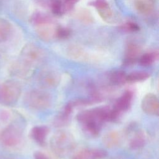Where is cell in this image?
<instances>
[{"instance_id":"1","label":"cell","mask_w":159,"mask_h":159,"mask_svg":"<svg viewBox=\"0 0 159 159\" xmlns=\"http://www.w3.org/2000/svg\"><path fill=\"white\" fill-rule=\"evenodd\" d=\"M111 109L107 106L86 109L79 112L76 119L86 132L96 136L99 134L103 123L109 121Z\"/></svg>"},{"instance_id":"2","label":"cell","mask_w":159,"mask_h":159,"mask_svg":"<svg viewBox=\"0 0 159 159\" xmlns=\"http://www.w3.org/2000/svg\"><path fill=\"white\" fill-rule=\"evenodd\" d=\"M50 146L54 154L60 157H65L75 148V140L70 132L59 130L52 137Z\"/></svg>"},{"instance_id":"3","label":"cell","mask_w":159,"mask_h":159,"mask_svg":"<svg viewBox=\"0 0 159 159\" xmlns=\"http://www.w3.org/2000/svg\"><path fill=\"white\" fill-rule=\"evenodd\" d=\"M25 101L30 109L43 111L51 106L52 98V96L45 91L34 89L26 94Z\"/></svg>"},{"instance_id":"4","label":"cell","mask_w":159,"mask_h":159,"mask_svg":"<svg viewBox=\"0 0 159 159\" xmlns=\"http://www.w3.org/2000/svg\"><path fill=\"white\" fill-rule=\"evenodd\" d=\"M21 94L20 85L14 80H7L0 84V103L12 105L16 102Z\"/></svg>"},{"instance_id":"5","label":"cell","mask_w":159,"mask_h":159,"mask_svg":"<svg viewBox=\"0 0 159 159\" xmlns=\"http://www.w3.org/2000/svg\"><path fill=\"white\" fill-rule=\"evenodd\" d=\"M43 58L44 53L39 47L33 43H28L22 48L19 61L26 66L33 68L40 63Z\"/></svg>"},{"instance_id":"6","label":"cell","mask_w":159,"mask_h":159,"mask_svg":"<svg viewBox=\"0 0 159 159\" xmlns=\"http://www.w3.org/2000/svg\"><path fill=\"white\" fill-rule=\"evenodd\" d=\"M22 134V130L19 126L9 125L0 133V142L6 147H16L21 142Z\"/></svg>"},{"instance_id":"7","label":"cell","mask_w":159,"mask_h":159,"mask_svg":"<svg viewBox=\"0 0 159 159\" xmlns=\"http://www.w3.org/2000/svg\"><path fill=\"white\" fill-rule=\"evenodd\" d=\"M141 107L147 114L157 116L159 114V102L157 96L153 93L147 94L142 100Z\"/></svg>"},{"instance_id":"8","label":"cell","mask_w":159,"mask_h":159,"mask_svg":"<svg viewBox=\"0 0 159 159\" xmlns=\"http://www.w3.org/2000/svg\"><path fill=\"white\" fill-rule=\"evenodd\" d=\"M38 81L40 86L43 88H53L60 83V76L54 71H43L39 75Z\"/></svg>"},{"instance_id":"9","label":"cell","mask_w":159,"mask_h":159,"mask_svg":"<svg viewBox=\"0 0 159 159\" xmlns=\"http://www.w3.org/2000/svg\"><path fill=\"white\" fill-rule=\"evenodd\" d=\"M134 93L130 90L125 91L116 101L112 109L119 115L129 109L132 105Z\"/></svg>"},{"instance_id":"10","label":"cell","mask_w":159,"mask_h":159,"mask_svg":"<svg viewBox=\"0 0 159 159\" xmlns=\"http://www.w3.org/2000/svg\"><path fill=\"white\" fill-rule=\"evenodd\" d=\"M107 155L106 151L101 148H84L76 152L71 159H103Z\"/></svg>"},{"instance_id":"11","label":"cell","mask_w":159,"mask_h":159,"mask_svg":"<svg viewBox=\"0 0 159 159\" xmlns=\"http://www.w3.org/2000/svg\"><path fill=\"white\" fill-rule=\"evenodd\" d=\"M36 32L42 40L49 41L55 38V32L57 27H55L52 21L35 25Z\"/></svg>"},{"instance_id":"12","label":"cell","mask_w":159,"mask_h":159,"mask_svg":"<svg viewBox=\"0 0 159 159\" xmlns=\"http://www.w3.org/2000/svg\"><path fill=\"white\" fill-rule=\"evenodd\" d=\"M141 52L140 46L135 42H129L127 46L125 57L124 59V65L130 66L135 64L139 60V55Z\"/></svg>"},{"instance_id":"13","label":"cell","mask_w":159,"mask_h":159,"mask_svg":"<svg viewBox=\"0 0 159 159\" xmlns=\"http://www.w3.org/2000/svg\"><path fill=\"white\" fill-rule=\"evenodd\" d=\"M90 5L95 7L100 17L106 22H109L113 18V12L106 0H96L90 2Z\"/></svg>"},{"instance_id":"14","label":"cell","mask_w":159,"mask_h":159,"mask_svg":"<svg viewBox=\"0 0 159 159\" xmlns=\"http://www.w3.org/2000/svg\"><path fill=\"white\" fill-rule=\"evenodd\" d=\"M74 108L75 107L73 106L71 101L67 103L64 106L61 111L55 118L53 121L54 125L57 127H63L66 125L70 120L71 115Z\"/></svg>"},{"instance_id":"15","label":"cell","mask_w":159,"mask_h":159,"mask_svg":"<svg viewBox=\"0 0 159 159\" xmlns=\"http://www.w3.org/2000/svg\"><path fill=\"white\" fill-rule=\"evenodd\" d=\"M49 132V129L45 125L34 126L30 131L32 139L39 145H43Z\"/></svg>"},{"instance_id":"16","label":"cell","mask_w":159,"mask_h":159,"mask_svg":"<svg viewBox=\"0 0 159 159\" xmlns=\"http://www.w3.org/2000/svg\"><path fill=\"white\" fill-rule=\"evenodd\" d=\"M134 6L141 14L149 15L153 12L156 6V0H135Z\"/></svg>"},{"instance_id":"17","label":"cell","mask_w":159,"mask_h":159,"mask_svg":"<svg viewBox=\"0 0 159 159\" xmlns=\"http://www.w3.org/2000/svg\"><path fill=\"white\" fill-rule=\"evenodd\" d=\"M102 142L107 148H116L120 145L122 137L117 131H110L104 135Z\"/></svg>"},{"instance_id":"18","label":"cell","mask_w":159,"mask_h":159,"mask_svg":"<svg viewBox=\"0 0 159 159\" xmlns=\"http://www.w3.org/2000/svg\"><path fill=\"white\" fill-rule=\"evenodd\" d=\"M13 32L12 24L7 20L0 18V44L7 42Z\"/></svg>"},{"instance_id":"19","label":"cell","mask_w":159,"mask_h":159,"mask_svg":"<svg viewBox=\"0 0 159 159\" xmlns=\"http://www.w3.org/2000/svg\"><path fill=\"white\" fill-rule=\"evenodd\" d=\"M146 142V138L142 130L136 131L129 141V147L133 150H137L142 148Z\"/></svg>"},{"instance_id":"20","label":"cell","mask_w":159,"mask_h":159,"mask_svg":"<svg viewBox=\"0 0 159 159\" xmlns=\"http://www.w3.org/2000/svg\"><path fill=\"white\" fill-rule=\"evenodd\" d=\"M127 74L122 70H116L111 73L109 75L110 83L116 86H120L127 83Z\"/></svg>"},{"instance_id":"21","label":"cell","mask_w":159,"mask_h":159,"mask_svg":"<svg viewBox=\"0 0 159 159\" xmlns=\"http://www.w3.org/2000/svg\"><path fill=\"white\" fill-rule=\"evenodd\" d=\"M159 57L158 51H153L147 52L139 57V61L140 65L143 66H148L152 65Z\"/></svg>"},{"instance_id":"22","label":"cell","mask_w":159,"mask_h":159,"mask_svg":"<svg viewBox=\"0 0 159 159\" xmlns=\"http://www.w3.org/2000/svg\"><path fill=\"white\" fill-rule=\"evenodd\" d=\"M150 78V74L145 71H135L127 75V82L137 83L143 81Z\"/></svg>"},{"instance_id":"23","label":"cell","mask_w":159,"mask_h":159,"mask_svg":"<svg viewBox=\"0 0 159 159\" xmlns=\"http://www.w3.org/2000/svg\"><path fill=\"white\" fill-rule=\"evenodd\" d=\"M30 20L31 22V23L35 25H39V24H42L43 23H46V22H48L50 21H52L50 19V17H49L48 16H47L45 14H43L42 13L40 12H36L34 13L30 17Z\"/></svg>"},{"instance_id":"24","label":"cell","mask_w":159,"mask_h":159,"mask_svg":"<svg viewBox=\"0 0 159 159\" xmlns=\"http://www.w3.org/2000/svg\"><path fill=\"white\" fill-rule=\"evenodd\" d=\"M51 9L55 16H61L65 12L61 0H54L51 4Z\"/></svg>"},{"instance_id":"25","label":"cell","mask_w":159,"mask_h":159,"mask_svg":"<svg viewBox=\"0 0 159 159\" xmlns=\"http://www.w3.org/2000/svg\"><path fill=\"white\" fill-rule=\"evenodd\" d=\"M120 29L125 32H136L140 30L139 25L132 21H128L120 25Z\"/></svg>"},{"instance_id":"26","label":"cell","mask_w":159,"mask_h":159,"mask_svg":"<svg viewBox=\"0 0 159 159\" xmlns=\"http://www.w3.org/2000/svg\"><path fill=\"white\" fill-rule=\"evenodd\" d=\"M71 33V30L67 27H57L55 32V38L60 40H65L70 36Z\"/></svg>"},{"instance_id":"27","label":"cell","mask_w":159,"mask_h":159,"mask_svg":"<svg viewBox=\"0 0 159 159\" xmlns=\"http://www.w3.org/2000/svg\"><path fill=\"white\" fill-rule=\"evenodd\" d=\"M68 55L74 59H81L84 56L83 50L76 46H72L69 48Z\"/></svg>"},{"instance_id":"28","label":"cell","mask_w":159,"mask_h":159,"mask_svg":"<svg viewBox=\"0 0 159 159\" xmlns=\"http://www.w3.org/2000/svg\"><path fill=\"white\" fill-rule=\"evenodd\" d=\"M78 18L80 20L83 21L84 23L90 24L93 22V17L91 16V13L86 9H83L79 12Z\"/></svg>"},{"instance_id":"29","label":"cell","mask_w":159,"mask_h":159,"mask_svg":"<svg viewBox=\"0 0 159 159\" xmlns=\"http://www.w3.org/2000/svg\"><path fill=\"white\" fill-rule=\"evenodd\" d=\"M79 0H61L65 12L70 11L73 9L74 5L78 2Z\"/></svg>"},{"instance_id":"30","label":"cell","mask_w":159,"mask_h":159,"mask_svg":"<svg viewBox=\"0 0 159 159\" xmlns=\"http://www.w3.org/2000/svg\"><path fill=\"white\" fill-rule=\"evenodd\" d=\"M34 159H52L47 156L46 154L41 152H36L34 154Z\"/></svg>"},{"instance_id":"31","label":"cell","mask_w":159,"mask_h":159,"mask_svg":"<svg viewBox=\"0 0 159 159\" xmlns=\"http://www.w3.org/2000/svg\"><path fill=\"white\" fill-rule=\"evenodd\" d=\"M2 1H3V0H0V8L1 7V6H2Z\"/></svg>"}]
</instances>
